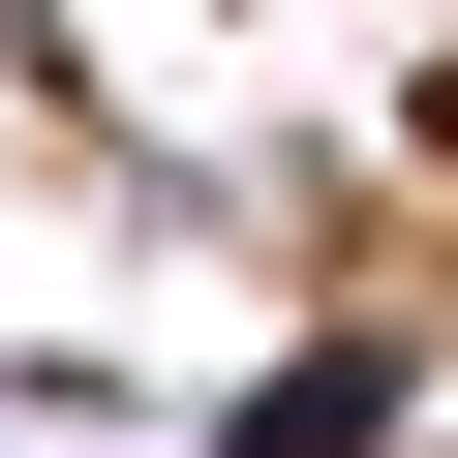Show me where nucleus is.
Wrapping results in <instances>:
<instances>
[{
	"label": "nucleus",
	"mask_w": 458,
	"mask_h": 458,
	"mask_svg": "<svg viewBox=\"0 0 458 458\" xmlns=\"http://www.w3.org/2000/svg\"><path fill=\"white\" fill-rule=\"evenodd\" d=\"M214 458H367V367H276V397L214 428Z\"/></svg>",
	"instance_id": "nucleus-1"
}]
</instances>
